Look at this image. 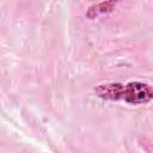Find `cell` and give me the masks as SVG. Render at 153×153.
<instances>
[{
  "label": "cell",
  "instance_id": "6da1fadb",
  "mask_svg": "<svg viewBox=\"0 0 153 153\" xmlns=\"http://www.w3.org/2000/svg\"><path fill=\"white\" fill-rule=\"evenodd\" d=\"M99 98L109 100H123L128 104H146L152 99V88L148 84L131 81L126 85L120 82L103 84L94 88Z\"/></svg>",
  "mask_w": 153,
  "mask_h": 153
},
{
  "label": "cell",
  "instance_id": "7a4b0ae2",
  "mask_svg": "<svg viewBox=\"0 0 153 153\" xmlns=\"http://www.w3.org/2000/svg\"><path fill=\"white\" fill-rule=\"evenodd\" d=\"M114 6H115V2H112V1H106V2L104 1V2H99V4H94L91 7H88L87 17L88 18H94V17H97L99 14L111 12Z\"/></svg>",
  "mask_w": 153,
  "mask_h": 153
}]
</instances>
